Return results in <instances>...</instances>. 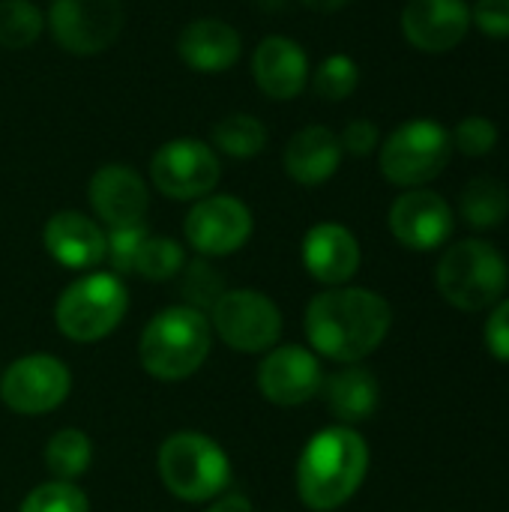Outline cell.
<instances>
[{
  "label": "cell",
  "instance_id": "obj_1",
  "mask_svg": "<svg viewBox=\"0 0 509 512\" xmlns=\"http://www.w3.org/2000/svg\"><path fill=\"white\" fill-rule=\"evenodd\" d=\"M303 324L315 354L351 366L381 348L393 324V309L369 288L339 285L312 297Z\"/></svg>",
  "mask_w": 509,
  "mask_h": 512
},
{
  "label": "cell",
  "instance_id": "obj_2",
  "mask_svg": "<svg viewBox=\"0 0 509 512\" xmlns=\"http://www.w3.org/2000/svg\"><path fill=\"white\" fill-rule=\"evenodd\" d=\"M369 474V447L354 426H327L309 438L297 459L300 501L315 512L348 504Z\"/></svg>",
  "mask_w": 509,
  "mask_h": 512
},
{
  "label": "cell",
  "instance_id": "obj_3",
  "mask_svg": "<svg viewBox=\"0 0 509 512\" xmlns=\"http://www.w3.org/2000/svg\"><path fill=\"white\" fill-rule=\"evenodd\" d=\"M210 318L192 306H168L147 321L138 342V360L159 381H186L210 357Z\"/></svg>",
  "mask_w": 509,
  "mask_h": 512
},
{
  "label": "cell",
  "instance_id": "obj_4",
  "mask_svg": "<svg viewBox=\"0 0 509 512\" xmlns=\"http://www.w3.org/2000/svg\"><path fill=\"white\" fill-rule=\"evenodd\" d=\"M159 477L186 504L216 501L231 483L228 453L204 432H174L159 447Z\"/></svg>",
  "mask_w": 509,
  "mask_h": 512
},
{
  "label": "cell",
  "instance_id": "obj_5",
  "mask_svg": "<svg viewBox=\"0 0 509 512\" xmlns=\"http://www.w3.org/2000/svg\"><path fill=\"white\" fill-rule=\"evenodd\" d=\"M435 282L450 306L483 312L504 300L509 285L507 258L489 240H459L441 255Z\"/></svg>",
  "mask_w": 509,
  "mask_h": 512
},
{
  "label": "cell",
  "instance_id": "obj_6",
  "mask_svg": "<svg viewBox=\"0 0 509 512\" xmlns=\"http://www.w3.org/2000/svg\"><path fill=\"white\" fill-rule=\"evenodd\" d=\"M129 309V291L114 273H87L63 288L54 306L57 330L72 342H99L117 330Z\"/></svg>",
  "mask_w": 509,
  "mask_h": 512
},
{
  "label": "cell",
  "instance_id": "obj_7",
  "mask_svg": "<svg viewBox=\"0 0 509 512\" xmlns=\"http://www.w3.org/2000/svg\"><path fill=\"white\" fill-rule=\"evenodd\" d=\"M450 156L453 138L447 126L432 117H417L390 132V138L381 144L378 165L393 186L423 189L450 165Z\"/></svg>",
  "mask_w": 509,
  "mask_h": 512
},
{
  "label": "cell",
  "instance_id": "obj_8",
  "mask_svg": "<svg viewBox=\"0 0 509 512\" xmlns=\"http://www.w3.org/2000/svg\"><path fill=\"white\" fill-rule=\"evenodd\" d=\"M213 333L240 354H267L279 345L282 336V312L279 306L252 288L225 291L210 309Z\"/></svg>",
  "mask_w": 509,
  "mask_h": 512
},
{
  "label": "cell",
  "instance_id": "obj_9",
  "mask_svg": "<svg viewBox=\"0 0 509 512\" xmlns=\"http://www.w3.org/2000/svg\"><path fill=\"white\" fill-rule=\"evenodd\" d=\"M72 375L60 357L27 354L9 363L0 375V402L21 417H39L69 399Z\"/></svg>",
  "mask_w": 509,
  "mask_h": 512
},
{
  "label": "cell",
  "instance_id": "obj_10",
  "mask_svg": "<svg viewBox=\"0 0 509 512\" xmlns=\"http://www.w3.org/2000/svg\"><path fill=\"white\" fill-rule=\"evenodd\" d=\"M222 177L216 150L198 138H174L153 153L150 180L153 186L174 201H198L213 195Z\"/></svg>",
  "mask_w": 509,
  "mask_h": 512
},
{
  "label": "cell",
  "instance_id": "obj_11",
  "mask_svg": "<svg viewBox=\"0 0 509 512\" xmlns=\"http://www.w3.org/2000/svg\"><path fill=\"white\" fill-rule=\"evenodd\" d=\"M48 27L54 42L78 57L111 48L123 30L120 0H51Z\"/></svg>",
  "mask_w": 509,
  "mask_h": 512
},
{
  "label": "cell",
  "instance_id": "obj_12",
  "mask_svg": "<svg viewBox=\"0 0 509 512\" xmlns=\"http://www.w3.org/2000/svg\"><path fill=\"white\" fill-rule=\"evenodd\" d=\"M252 210L234 195H204L186 213L183 231L201 258H225L243 249L252 237Z\"/></svg>",
  "mask_w": 509,
  "mask_h": 512
},
{
  "label": "cell",
  "instance_id": "obj_13",
  "mask_svg": "<svg viewBox=\"0 0 509 512\" xmlns=\"http://www.w3.org/2000/svg\"><path fill=\"white\" fill-rule=\"evenodd\" d=\"M324 372L315 351L303 345H276L258 366V390L279 408H297L321 393Z\"/></svg>",
  "mask_w": 509,
  "mask_h": 512
},
{
  "label": "cell",
  "instance_id": "obj_14",
  "mask_svg": "<svg viewBox=\"0 0 509 512\" xmlns=\"http://www.w3.org/2000/svg\"><path fill=\"white\" fill-rule=\"evenodd\" d=\"M390 231L393 237L414 252H432L447 243L453 234V210L432 189H408L390 207Z\"/></svg>",
  "mask_w": 509,
  "mask_h": 512
},
{
  "label": "cell",
  "instance_id": "obj_15",
  "mask_svg": "<svg viewBox=\"0 0 509 512\" xmlns=\"http://www.w3.org/2000/svg\"><path fill=\"white\" fill-rule=\"evenodd\" d=\"M87 198L93 213L108 225V228H126V225H141L150 207L147 183L144 177L120 162L102 165L87 186Z\"/></svg>",
  "mask_w": 509,
  "mask_h": 512
},
{
  "label": "cell",
  "instance_id": "obj_16",
  "mask_svg": "<svg viewBox=\"0 0 509 512\" xmlns=\"http://www.w3.org/2000/svg\"><path fill=\"white\" fill-rule=\"evenodd\" d=\"M471 30V6L465 0H408L402 9L405 39L429 54L453 51Z\"/></svg>",
  "mask_w": 509,
  "mask_h": 512
},
{
  "label": "cell",
  "instance_id": "obj_17",
  "mask_svg": "<svg viewBox=\"0 0 509 512\" xmlns=\"http://www.w3.org/2000/svg\"><path fill=\"white\" fill-rule=\"evenodd\" d=\"M303 267L327 288L348 285L360 270V243L345 225L318 222L303 237Z\"/></svg>",
  "mask_w": 509,
  "mask_h": 512
},
{
  "label": "cell",
  "instance_id": "obj_18",
  "mask_svg": "<svg viewBox=\"0 0 509 512\" xmlns=\"http://www.w3.org/2000/svg\"><path fill=\"white\" fill-rule=\"evenodd\" d=\"M252 75L264 96L279 102L297 99L309 81V57L288 36H264L252 57Z\"/></svg>",
  "mask_w": 509,
  "mask_h": 512
},
{
  "label": "cell",
  "instance_id": "obj_19",
  "mask_svg": "<svg viewBox=\"0 0 509 512\" xmlns=\"http://www.w3.org/2000/svg\"><path fill=\"white\" fill-rule=\"evenodd\" d=\"M45 252L69 270H93L105 261V231L78 210L54 213L42 228Z\"/></svg>",
  "mask_w": 509,
  "mask_h": 512
},
{
  "label": "cell",
  "instance_id": "obj_20",
  "mask_svg": "<svg viewBox=\"0 0 509 512\" xmlns=\"http://www.w3.org/2000/svg\"><path fill=\"white\" fill-rule=\"evenodd\" d=\"M240 51H243L240 33L219 18H195L177 36L180 60L204 75L228 72L240 60Z\"/></svg>",
  "mask_w": 509,
  "mask_h": 512
},
{
  "label": "cell",
  "instance_id": "obj_21",
  "mask_svg": "<svg viewBox=\"0 0 509 512\" xmlns=\"http://www.w3.org/2000/svg\"><path fill=\"white\" fill-rule=\"evenodd\" d=\"M285 174L300 186L327 183L342 165L339 135L327 126H303L282 153Z\"/></svg>",
  "mask_w": 509,
  "mask_h": 512
},
{
  "label": "cell",
  "instance_id": "obj_22",
  "mask_svg": "<svg viewBox=\"0 0 509 512\" xmlns=\"http://www.w3.org/2000/svg\"><path fill=\"white\" fill-rule=\"evenodd\" d=\"M321 393H324V402H327L330 414L342 426H354V423L369 420L378 411V399H381L378 378L369 369L357 366V363H351V366L333 372L330 378H324Z\"/></svg>",
  "mask_w": 509,
  "mask_h": 512
},
{
  "label": "cell",
  "instance_id": "obj_23",
  "mask_svg": "<svg viewBox=\"0 0 509 512\" xmlns=\"http://www.w3.org/2000/svg\"><path fill=\"white\" fill-rule=\"evenodd\" d=\"M462 219L480 231L498 228L509 216V189L495 177H474L462 189Z\"/></svg>",
  "mask_w": 509,
  "mask_h": 512
},
{
  "label": "cell",
  "instance_id": "obj_24",
  "mask_svg": "<svg viewBox=\"0 0 509 512\" xmlns=\"http://www.w3.org/2000/svg\"><path fill=\"white\" fill-rule=\"evenodd\" d=\"M93 462V444L81 429H60L45 444V465L54 480L75 483Z\"/></svg>",
  "mask_w": 509,
  "mask_h": 512
},
{
  "label": "cell",
  "instance_id": "obj_25",
  "mask_svg": "<svg viewBox=\"0 0 509 512\" xmlns=\"http://www.w3.org/2000/svg\"><path fill=\"white\" fill-rule=\"evenodd\" d=\"M210 141L231 159H252L267 147V126L252 114H228L213 126Z\"/></svg>",
  "mask_w": 509,
  "mask_h": 512
},
{
  "label": "cell",
  "instance_id": "obj_26",
  "mask_svg": "<svg viewBox=\"0 0 509 512\" xmlns=\"http://www.w3.org/2000/svg\"><path fill=\"white\" fill-rule=\"evenodd\" d=\"M45 18L30 0H0V48L21 51L42 36Z\"/></svg>",
  "mask_w": 509,
  "mask_h": 512
},
{
  "label": "cell",
  "instance_id": "obj_27",
  "mask_svg": "<svg viewBox=\"0 0 509 512\" xmlns=\"http://www.w3.org/2000/svg\"><path fill=\"white\" fill-rule=\"evenodd\" d=\"M183 264H186V252L177 240L150 234L135 258V273L150 282H168L183 270Z\"/></svg>",
  "mask_w": 509,
  "mask_h": 512
},
{
  "label": "cell",
  "instance_id": "obj_28",
  "mask_svg": "<svg viewBox=\"0 0 509 512\" xmlns=\"http://www.w3.org/2000/svg\"><path fill=\"white\" fill-rule=\"evenodd\" d=\"M183 279H180V291L186 297V306L198 309V312H210L216 306V300L228 291L222 276L213 270V264L207 258H198V261H189L183 264Z\"/></svg>",
  "mask_w": 509,
  "mask_h": 512
},
{
  "label": "cell",
  "instance_id": "obj_29",
  "mask_svg": "<svg viewBox=\"0 0 509 512\" xmlns=\"http://www.w3.org/2000/svg\"><path fill=\"white\" fill-rule=\"evenodd\" d=\"M315 93L327 102H342L348 99L357 84H360V69L354 63V57L348 54H330L327 60H321V66L315 69Z\"/></svg>",
  "mask_w": 509,
  "mask_h": 512
},
{
  "label": "cell",
  "instance_id": "obj_30",
  "mask_svg": "<svg viewBox=\"0 0 509 512\" xmlns=\"http://www.w3.org/2000/svg\"><path fill=\"white\" fill-rule=\"evenodd\" d=\"M18 512H90V501L75 483L48 480L21 501Z\"/></svg>",
  "mask_w": 509,
  "mask_h": 512
},
{
  "label": "cell",
  "instance_id": "obj_31",
  "mask_svg": "<svg viewBox=\"0 0 509 512\" xmlns=\"http://www.w3.org/2000/svg\"><path fill=\"white\" fill-rule=\"evenodd\" d=\"M150 231L141 225H126V228H108L105 234V261L111 264L114 276H129L135 273V258L144 246Z\"/></svg>",
  "mask_w": 509,
  "mask_h": 512
},
{
  "label": "cell",
  "instance_id": "obj_32",
  "mask_svg": "<svg viewBox=\"0 0 509 512\" xmlns=\"http://www.w3.org/2000/svg\"><path fill=\"white\" fill-rule=\"evenodd\" d=\"M450 138H453V147H459L465 156H486L498 144V126L489 117L474 114V117H465L450 132Z\"/></svg>",
  "mask_w": 509,
  "mask_h": 512
},
{
  "label": "cell",
  "instance_id": "obj_33",
  "mask_svg": "<svg viewBox=\"0 0 509 512\" xmlns=\"http://www.w3.org/2000/svg\"><path fill=\"white\" fill-rule=\"evenodd\" d=\"M471 24L492 39H509V0H477L471 9Z\"/></svg>",
  "mask_w": 509,
  "mask_h": 512
},
{
  "label": "cell",
  "instance_id": "obj_34",
  "mask_svg": "<svg viewBox=\"0 0 509 512\" xmlns=\"http://www.w3.org/2000/svg\"><path fill=\"white\" fill-rule=\"evenodd\" d=\"M486 348L492 357L509 363V297L492 306V315L486 321Z\"/></svg>",
  "mask_w": 509,
  "mask_h": 512
},
{
  "label": "cell",
  "instance_id": "obj_35",
  "mask_svg": "<svg viewBox=\"0 0 509 512\" xmlns=\"http://www.w3.org/2000/svg\"><path fill=\"white\" fill-rule=\"evenodd\" d=\"M339 144H342V150H348V153H354V156H369V153L381 144V132H378V126H375L372 120L360 117V120H351V123L342 129Z\"/></svg>",
  "mask_w": 509,
  "mask_h": 512
},
{
  "label": "cell",
  "instance_id": "obj_36",
  "mask_svg": "<svg viewBox=\"0 0 509 512\" xmlns=\"http://www.w3.org/2000/svg\"><path fill=\"white\" fill-rule=\"evenodd\" d=\"M207 512H255L252 510V501L246 498V495H240V492H222Z\"/></svg>",
  "mask_w": 509,
  "mask_h": 512
},
{
  "label": "cell",
  "instance_id": "obj_37",
  "mask_svg": "<svg viewBox=\"0 0 509 512\" xmlns=\"http://www.w3.org/2000/svg\"><path fill=\"white\" fill-rule=\"evenodd\" d=\"M300 3L309 6V9H315V12H336V9L348 6L351 0H300Z\"/></svg>",
  "mask_w": 509,
  "mask_h": 512
}]
</instances>
